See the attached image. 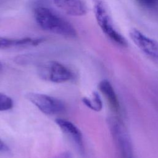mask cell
<instances>
[{
    "instance_id": "obj_15",
    "label": "cell",
    "mask_w": 158,
    "mask_h": 158,
    "mask_svg": "<svg viewBox=\"0 0 158 158\" xmlns=\"http://www.w3.org/2000/svg\"><path fill=\"white\" fill-rule=\"evenodd\" d=\"M7 146L4 144V143L0 139V151H6L7 150Z\"/></svg>"
},
{
    "instance_id": "obj_13",
    "label": "cell",
    "mask_w": 158,
    "mask_h": 158,
    "mask_svg": "<svg viewBox=\"0 0 158 158\" xmlns=\"http://www.w3.org/2000/svg\"><path fill=\"white\" fill-rule=\"evenodd\" d=\"M139 4L146 7H152L158 2V0H136Z\"/></svg>"
},
{
    "instance_id": "obj_12",
    "label": "cell",
    "mask_w": 158,
    "mask_h": 158,
    "mask_svg": "<svg viewBox=\"0 0 158 158\" xmlns=\"http://www.w3.org/2000/svg\"><path fill=\"white\" fill-rule=\"evenodd\" d=\"M14 102L11 98L0 93V111H6L13 107Z\"/></svg>"
},
{
    "instance_id": "obj_6",
    "label": "cell",
    "mask_w": 158,
    "mask_h": 158,
    "mask_svg": "<svg viewBox=\"0 0 158 158\" xmlns=\"http://www.w3.org/2000/svg\"><path fill=\"white\" fill-rule=\"evenodd\" d=\"M130 36L136 46L148 57L158 61V42L148 37L137 29H131Z\"/></svg>"
},
{
    "instance_id": "obj_11",
    "label": "cell",
    "mask_w": 158,
    "mask_h": 158,
    "mask_svg": "<svg viewBox=\"0 0 158 158\" xmlns=\"http://www.w3.org/2000/svg\"><path fill=\"white\" fill-rule=\"evenodd\" d=\"M82 101L88 107L96 112H99L102 109V102L101 99L97 92H93L92 98L85 97L82 99Z\"/></svg>"
},
{
    "instance_id": "obj_9",
    "label": "cell",
    "mask_w": 158,
    "mask_h": 158,
    "mask_svg": "<svg viewBox=\"0 0 158 158\" xmlns=\"http://www.w3.org/2000/svg\"><path fill=\"white\" fill-rule=\"evenodd\" d=\"M43 41V38H23L12 39L0 36V49L15 46H37Z\"/></svg>"
},
{
    "instance_id": "obj_5",
    "label": "cell",
    "mask_w": 158,
    "mask_h": 158,
    "mask_svg": "<svg viewBox=\"0 0 158 158\" xmlns=\"http://www.w3.org/2000/svg\"><path fill=\"white\" fill-rule=\"evenodd\" d=\"M26 98L46 115H54L65 110L64 103L59 99L41 93H28Z\"/></svg>"
},
{
    "instance_id": "obj_7",
    "label": "cell",
    "mask_w": 158,
    "mask_h": 158,
    "mask_svg": "<svg viewBox=\"0 0 158 158\" xmlns=\"http://www.w3.org/2000/svg\"><path fill=\"white\" fill-rule=\"evenodd\" d=\"M64 13L71 16H82L87 13V7L82 0H52Z\"/></svg>"
},
{
    "instance_id": "obj_10",
    "label": "cell",
    "mask_w": 158,
    "mask_h": 158,
    "mask_svg": "<svg viewBox=\"0 0 158 158\" xmlns=\"http://www.w3.org/2000/svg\"><path fill=\"white\" fill-rule=\"evenodd\" d=\"M98 88L102 94L105 96L113 112L118 113L120 111L119 102L117 94L110 83L107 80H103L99 83Z\"/></svg>"
},
{
    "instance_id": "obj_4",
    "label": "cell",
    "mask_w": 158,
    "mask_h": 158,
    "mask_svg": "<svg viewBox=\"0 0 158 158\" xmlns=\"http://www.w3.org/2000/svg\"><path fill=\"white\" fill-rule=\"evenodd\" d=\"M110 131L120 158H134L132 145L123 124L115 118L109 120Z\"/></svg>"
},
{
    "instance_id": "obj_16",
    "label": "cell",
    "mask_w": 158,
    "mask_h": 158,
    "mask_svg": "<svg viewBox=\"0 0 158 158\" xmlns=\"http://www.w3.org/2000/svg\"><path fill=\"white\" fill-rule=\"evenodd\" d=\"M2 69V64L0 62V70H1Z\"/></svg>"
},
{
    "instance_id": "obj_8",
    "label": "cell",
    "mask_w": 158,
    "mask_h": 158,
    "mask_svg": "<svg viewBox=\"0 0 158 158\" xmlns=\"http://www.w3.org/2000/svg\"><path fill=\"white\" fill-rule=\"evenodd\" d=\"M55 122L58 125L61 131L66 135L69 136L72 139H73L75 144L80 148V149L83 151V136L78 128L72 122L64 118H56L55 120Z\"/></svg>"
},
{
    "instance_id": "obj_3",
    "label": "cell",
    "mask_w": 158,
    "mask_h": 158,
    "mask_svg": "<svg viewBox=\"0 0 158 158\" xmlns=\"http://www.w3.org/2000/svg\"><path fill=\"white\" fill-rule=\"evenodd\" d=\"M40 77L46 81L62 83L71 80L73 74L67 67L57 61H48L38 68Z\"/></svg>"
},
{
    "instance_id": "obj_1",
    "label": "cell",
    "mask_w": 158,
    "mask_h": 158,
    "mask_svg": "<svg viewBox=\"0 0 158 158\" xmlns=\"http://www.w3.org/2000/svg\"><path fill=\"white\" fill-rule=\"evenodd\" d=\"M34 17L37 24L45 31L70 38L77 36L73 26L49 8L41 6L35 8Z\"/></svg>"
},
{
    "instance_id": "obj_2",
    "label": "cell",
    "mask_w": 158,
    "mask_h": 158,
    "mask_svg": "<svg viewBox=\"0 0 158 158\" xmlns=\"http://www.w3.org/2000/svg\"><path fill=\"white\" fill-rule=\"evenodd\" d=\"M94 12L97 23L103 33L113 43L123 48L127 47L126 39L115 28L103 0H93Z\"/></svg>"
},
{
    "instance_id": "obj_14",
    "label": "cell",
    "mask_w": 158,
    "mask_h": 158,
    "mask_svg": "<svg viewBox=\"0 0 158 158\" xmlns=\"http://www.w3.org/2000/svg\"><path fill=\"white\" fill-rule=\"evenodd\" d=\"M52 158H72V154L69 151H65L54 156Z\"/></svg>"
}]
</instances>
